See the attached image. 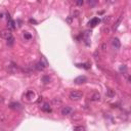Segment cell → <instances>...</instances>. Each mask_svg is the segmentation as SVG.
<instances>
[{
	"label": "cell",
	"instance_id": "1",
	"mask_svg": "<svg viewBox=\"0 0 131 131\" xmlns=\"http://www.w3.org/2000/svg\"><path fill=\"white\" fill-rule=\"evenodd\" d=\"M82 97H83V92L81 91H78V90H74L72 91L70 93V98L72 99V101H79V99H81Z\"/></svg>",
	"mask_w": 131,
	"mask_h": 131
},
{
	"label": "cell",
	"instance_id": "2",
	"mask_svg": "<svg viewBox=\"0 0 131 131\" xmlns=\"http://www.w3.org/2000/svg\"><path fill=\"white\" fill-rule=\"evenodd\" d=\"M0 37L3 38V39L8 40L9 38L12 37V34H11V32H10V30H8V29H4V30H2L1 32H0Z\"/></svg>",
	"mask_w": 131,
	"mask_h": 131
},
{
	"label": "cell",
	"instance_id": "3",
	"mask_svg": "<svg viewBox=\"0 0 131 131\" xmlns=\"http://www.w3.org/2000/svg\"><path fill=\"white\" fill-rule=\"evenodd\" d=\"M46 63L45 61H43V60H39L38 63H36L35 65V69L37 71H44L45 70V68H46Z\"/></svg>",
	"mask_w": 131,
	"mask_h": 131
},
{
	"label": "cell",
	"instance_id": "4",
	"mask_svg": "<svg viewBox=\"0 0 131 131\" xmlns=\"http://www.w3.org/2000/svg\"><path fill=\"white\" fill-rule=\"evenodd\" d=\"M87 82V78L85 77V76H79V77H77L74 80V83L75 84H78V85H80V84H84Z\"/></svg>",
	"mask_w": 131,
	"mask_h": 131
},
{
	"label": "cell",
	"instance_id": "5",
	"mask_svg": "<svg viewBox=\"0 0 131 131\" xmlns=\"http://www.w3.org/2000/svg\"><path fill=\"white\" fill-rule=\"evenodd\" d=\"M112 45L115 49H119V48L121 47V42H120V40L118 39V38H113L112 39Z\"/></svg>",
	"mask_w": 131,
	"mask_h": 131
},
{
	"label": "cell",
	"instance_id": "6",
	"mask_svg": "<svg viewBox=\"0 0 131 131\" xmlns=\"http://www.w3.org/2000/svg\"><path fill=\"white\" fill-rule=\"evenodd\" d=\"M72 108L71 106H64L63 109H61V115L63 116H68V115H70V114L72 113Z\"/></svg>",
	"mask_w": 131,
	"mask_h": 131
},
{
	"label": "cell",
	"instance_id": "7",
	"mask_svg": "<svg viewBox=\"0 0 131 131\" xmlns=\"http://www.w3.org/2000/svg\"><path fill=\"white\" fill-rule=\"evenodd\" d=\"M26 98L28 99V101H33V99L35 98V92L32 90H29L26 93Z\"/></svg>",
	"mask_w": 131,
	"mask_h": 131
},
{
	"label": "cell",
	"instance_id": "8",
	"mask_svg": "<svg viewBox=\"0 0 131 131\" xmlns=\"http://www.w3.org/2000/svg\"><path fill=\"white\" fill-rule=\"evenodd\" d=\"M101 93L99 92H93L92 93V95H91V97H90V99L92 101H101Z\"/></svg>",
	"mask_w": 131,
	"mask_h": 131
},
{
	"label": "cell",
	"instance_id": "9",
	"mask_svg": "<svg viewBox=\"0 0 131 131\" xmlns=\"http://www.w3.org/2000/svg\"><path fill=\"white\" fill-rule=\"evenodd\" d=\"M99 22H101V20H99L98 18H93V19H91L90 20H89L88 25L90 27H95L96 25H98Z\"/></svg>",
	"mask_w": 131,
	"mask_h": 131
},
{
	"label": "cell",
	"instance_id": "10",
	"mask_svg": "<svg viewBox=\"0 0 131 131\" xmlns=\"http://www.w3.org/2000/svg\"><path fill=\"white\" fill-rule=\"evenodd\" d=\"M41 110H42L43 112H46V113H50L51 112V108H50L49 103H47V102H45L42 106H41Z\"/></svg>",
	"mask_w": 131,
	"mask_h": 131
},
{
	"label": "cell",
	"instance_id": "11",
	"mask_svg": "<svg viewBox=\"0 0 131 131\" xmlns=\"http://www.w3.org/2000/svg\"><path fill=\"white\" fill-rule=\"evenodd\" d=\"M7 27H8V30H12L15 28V20H12L11 19L7 20Z\"/></svg>",
	"mask_w": 131,
	"mask_h": 131
},
{
	"label": "cell",
	"instance_id": "12",
	"mask_svg": "<svg viewBox=\"0 0 131 131\" xmlns=\"http://www.w3.org/2000/svg\"><path fill=\"white\" fill-rule=\"evenodd\" d=\"M122 20H123V15H120V16H119V19L117 20L116 24H115V25H114V27H113V29H114V30H117V29H118V27L120 26V24H121Z\"/></svg>",
	"mask_w": 131,
	"mask_h": 131
},
{
	"label": "cell",
	"instance_id": "13",
	"mask_svg": "<svg viewBox=\"0 0 131 131\" xmlns=\"http://www.w3.org/2000/svg\"><path fill=\"white\" fill-rule=\"evenodd\" d=\"M106 96H108V97H113V96H115V90H113V89L106 90Z\"/></svg>",
	"mask_w": 131,
	"mask_h": 131
},
{
	"label": "cell",
	"instance_id": "14",
	"mask_svg": "<svg viewBox=\"0 0 131 131\" xmlns=\"http://www.w3.org/2000/svg\"><path fill=\"white\" fill-rule=\"evenodd\" d=\"M74 131H85V127H83V126H74Z\"/></svg>",
	"mask_w": 131,
	"mask_h": 131
},
{
	"label": "cell",
	"instance_id": "15",
	"mask_svg": "<svg viewBox=\"0 0 131 131\" xmlns=\"http://www.w3.org/2000/svg\"><path fill=\"white\" fill-rule=\"evenodd\" d=\"M24 38L27 39V40H30L31 38H32V35H31L29 32H25V33H24Z\"/></svg>",
	"mask_w": 131,
	"mask_h": 131
},
{
	"label": "cell",
	"instance_id": "16",
	"mask_svg": "<svg viewBox=\"0 0 131 131\" xmlns=\"http://www.w3.org/2000/svg\"><path fill=\"white\" fill-rule=\"evenodd\" d=\"M77 67H79V68H84V69H90V66H88L87 64H82V65H77Z\"/></svg>",
	"mask_w": 131,
	"mask_h": 131
},
{
	"label": "cell",
	"instance_id": "17",
	"mask_svg": "<svg viewBox=\"0 0 131 131\" xmlns=\"http://www.w3.org/2000/svg\"><path fill=\"white\" fill-rule=\"evenodd\" d=\"M15 43V38L13 37H11V38H9V39L7 40V45H9V46H11L12 44Z\"/></svg>",
	"mask_w": 131,
	"mask_h": 131
},
{
	"label": "cell",
	"instance_id": "18",
	"mask_svg": "<svg viewBox=\"0 0 131 131\" xmlns=\"http://www.w3.org/2000/svg\"><path fill=\"white\" fill-rule=\"evenodd\" d=\"M42 81H43V83H48V82L50 81V78L48 77V76H43V77H42Z\"/></svg>",
	"mask_w": 131,
	"mask_h": 131
},
{
	"label": "cell",
	"instance_id": "19",
	"mask_svg": "<svg viewBox=\"0 0 131 131\" xmlns=\"http://www.w3.org/2000/svg\"><path fill=\"white\" fill-rule=\"evenodd\" d=\"M83 3H84V1H83V0H79V1H77V2H76V4H77V5H79V6H81V5H83Z\"/></svg>",
	"mask_w": 131,
	"mask_h": 131
},
{
	"label": "cell",
	"instance_id": "20",
	"mask_svg": "<svg viewBox=\"0 0 131 131\" xmlns=\"http://www.w3.org/2000/svg\"><path fill=\"white\" fill-rule=\"evenodd\" d=\"M126 69H127V68H126V66H125V65H123V66H121V67H120V71H121V72H122V71L125 72V71H126Z\"/></svg>",
	"mask_w": 131,
	"mask_h": 131
},
{
	"label": "cell",
	"instance_id": "21",
	"mask_svg": "<svg viewBox=\"0 0 131 131\" xmlns=\"http://www.w3.org/2000/svg\"><path fill=\"white\" fill-rule=\"evenodd\" d=\"M29 22H30L31 24H37L36 20H33V19H30V20H29Z\"/></svg>",
	"mask_w": 131,
	"mask_h": 131
},
{
	"label": "cell",
	"instance_id": "22",
	"mask_svg": "<svg viewBox=\"0 0 131 131\" xmlns=\"http://www.w3.org/2000/svg\"><path fill=\"white\" fill-rule=\"evenodd\" d=\"M88 3H89V4H90V5H94L95 4V1H88Z\"/></svg>",
	"mask_w": 131,
	"mask_h": 131
},
{
	"label": "cell",
	"instance_id": "23",
	"mask_svg": "<svg viewBox=\"0 0 131 131\" xmlns=\"http://www.w3.org/2000/svg\"><path fill=\"white\" fill-rule=\"evenodd\" d=\"M78 15H79V11L75 10V11H74V16H78Z\"/></svg>",
	"mask_w": 131,
	"mask_h": 131
},
{
	"label": "cell",
	"instance_id": "24",
	"mask_svg": "<svg viewBox=\"0 0 131 131\" xmlns=\"http://www.w3.org/2000/svg\"><path fill=\"white\" fill-rule=\"evenodd\" d=\"M67 22H68L69 24H71V22H72V20H71V18H69V19H67Z\"/></svg>",
	"mask_w": 131,
	"mask_h": 131
},
{
	"label": "cell",
	"instance_id": "25",
	"mask_svg": "<svg viewBox=\"0 0 131 131\" xmlns=\"http://www.w3.org/2000/svg\"><path fill=\"white\" fill-rule=\"evenodd\" d=\"M101 48H102V50H106V44H102Z\"/></svg>",
	"mask_w": 131,
	"mask_h": 131
},
{
	"label": "cell",
	"instance_id": "26",
	"mask_svg": "<svg viewBox=\"0 0 131 131\" xmlns=\"http://www.w3.org/2000/svg\"><path fill=\"white\" fill-rule=\"evenodd\" d=\"M3 18V13H1V15H0V19H2Z\"/></svg>",
	"mask_w": 131,
	"mask_h": 131
}]
</instances>
